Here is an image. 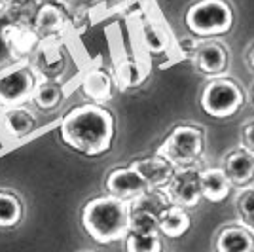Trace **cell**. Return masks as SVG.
Segmentation results:
<instances>
[{
    "instance_id": "4",
    "label": "cell",
    "mask_w": 254,
    "mask_h": 252,
    "mask_svg": "<svg viewBox=\"0 0 254 252\" xmlns=\"http://www.w3.org/2000/svg\"><path fill=\"white\" fill-rule=\"evenodd\" d=\"M207 148L205 129L191 124H182L171 131L161 142L156 154L171 161L175 167H193L201 165Z\"/></svg>"
},
{
    "instance_id": "27",
    "label": "cell",
    "mask_w": 254,
    "mask_h": 252,
    "mask_svg": "<svg viewBox=\"0 0 254 252\" xmlns=\"http://www.w3.org/2000/svg\"><path fill=\"white\" fill-rule=\"evenodd\" d=\"M245 63L249 66V70L254 72V42H251L245 50Z\"/></svg>"
},
{
    "instance_id": "28",
    "label": "cell",
    "mask_w": 254,
    "mask_h": 252,
    "mask_svg": "<svg viewBox=\"0 0 254 252\" xmlns=\"http://www.w3.org/2000/svg\"><path fill=\"white\" fill-rule=\"evenodd\" d=\"M251 101H253V105H254V84H253V87H251Z\"/></svg>"
},
{
    "instance_id": "26",
    "label": "cell",
    "mask_w": 254,
    "mask_h": 252,
    "mask_svg": "<svg viewBox=\"0 0 254 252\" xmlns=\"http://www.w3.org/2000/svg\"><path fill=\"white\" fill-rule=\"evenodd\" d=\"M241 148H245L247 152L254 154V120L247 122L241 127Z\"/></svg>"
},
{
    "instance_id": "3",
    "label": "cell",
    "mask_w": 254,
    "mask_h": 252,
    "mask_svg": "<svg viewBox=\"0 0 254 252\" xmlns=\"http://www.w3.org/2000/svg\"><path fill=\"white\" fill-rule=\"evenodd\" d=\"M184 25L203 40L218 38L233 29L235 11L230 0H195L184 13Z\"/></svg>"
},
{
    "instance_id": "22",
    "label": "cell",
    "mask_w": 254,
    "mask_h": 252,
    "mask_svg": "<svg viewBox=\"0 0 254 252\" xmlns=\"http://www.w3.org/2000/svg\"><path fill=\"white\" fill-rule=\"evenodd\" d=\"M124 241H126V252H163V241L159 233L127 231Z\"/></svg>"
},
{
    "instance_id": "24",
    "label": "cell",
    "mask_w": 254,
    "mask_h": 252,
    "mask_svg": "<svg viewBox=\"0 0 254 252\" xmlns=\"http://www.w3.org/2000/svg\"><path fill=\"white\" fill-rule=\"evenodd\" d=\"M129 231H135V233H159L158 216L144 212V210H133L129 207Z\"/></svg>"
},
{
    "instance_id": "13",
    "label": "cell",
    "mask_w": 254,
    "mask_h": 252,
    "mask_svg": "<svg viewBox=\"0 0 254 252\" xmlns=\"http://www.w3.org/2000/svg\"><path fill=\"white\" fill-rule=\"evenodd\" d=\"M0 126L4 129V133L10 138H25L32 135L38 127V118L34 114V110L27 105L11 106L0 110Z\"/></svg>"
},
{
    "instance_id": "16",
    "label": "cell",
    "mask_w": 254,
    "mask_h": 252,
    "mask_svg": "<svg viewBox=\"0 0 254 252\" xmlns=\"http://www.w3.org/2000/svg\"><path fill=\"white\" fill-rule=\"evenodd\" d=\"M82 91L93 105H106L114 95L112 76L103 68H91L82 80Z\"/></svg>"
},
{
    "instance_id": "7",
    "label": "cell",
    "mask_w": 254,
    "mask_h": 252,
    "mask_svg": "<svg viewBox=\"0 0 254 252\" xmlns=\"http://www.w3.org/2000/svg\"><path fill=\"white\" fill-rule=\"evenodd\" d=\"M201 165L193 167H177L173 179L165 186V193L169 197L171 205H177L182 209H193L201 203Z\"/></svg>"
},
{
    "instance_id": "11",
    "label": "cell",
    "mask_w": 254,
    "mask_h": 252,
    "mask_svg": "<svg viewBox=\"0 0 254 252\" xmlns=\"http://www.w3.org/2000/svg\"><path fill=\"white\" fill-rule=\"evenodd\" d=\"M214 252H254V233L239 222L220 226L212 237Z\"/></svg>"
},
{
    "instance_id": "15",
    "label": "cell",
    "mask_w": 254,
    "mask_h": 252,
    "mask_svg": "<svg viewBox=\"0 0 254 252\" xmlns=\"http://www.w3.org/2000/svg\"><path fill=\"white\" fill-rule=\"evenodd\" d=\"M201 197L209 203H222L232 193V182L224 175L222 167H203L201 175Z\"/></svg>"
},
{
    "instance_id": "2",
    "label": "cell",
    "mask_w": 254,
    "mask_h": 252,
    "mask_svg": "<svg viewBox=\"0 0 254 252\" xmlns=\"http://www.w3.org/2000/svg\"><path fill=\"white\" fill-rule=\"evenodd\" d=\"M82 226L101 245L120 241L129 231V203L112 195L93 197L82 209Z\"/></svg>"
},
{
    "instance_id": "23",
    "label": "cell",
    "mask_w": 254,
    "mask_h": 252,
    "mask_svg": "<svg viewBox=\"0 0 254 252\" xmlns=\"http://www.w3.org/2000/svg\"><path fill=\"white\" fill-rule=\"evenodd\" d=\"M237 222L254 233V188H243L235 197Z\"/></svg>"
},
{
    "instance_id": "12",
    "label": "cell",
    "mask_w": 254,
    "mask_h": 252,
    "mask_svg": "<svg viewBox=\"0 0 254 252\" xmlns=\"http://www.w3.org/2000/svg\"><path fill=\"white\" fill-rule=\"evenodd\" d=\"M222 171L233 188H249L254 182V154L245 148H235L222 159Z\"/></svg>"
},
{
    "instance_id": "5",
    "label": "cell",
    "mask_w": 254,
    "mask_h": 252,
    "mask_svg": "<svg viewBox=\"0 0 254 252\" xmlns=\"http://www.w3.org/2000/svg\"><path fill=\"white\" fill-rule=\"evenodd\" d=\"M247 103L243 85L228 76L209 78L199 95V106L207 116L216 120H228L235 116Z\"/></svg>"
},
{
    "instance_id": "6",
    "label": "cell",
    "mask_w": 254,
    "mask_h": 252,
    "mask_svg": "<svg viewBox=\"0 0 254 252\" xmlns=\"http://www.w3.org/2000/svg\"><path fill=\"white\" fill-rule=\"evenodd\" d=\"M38 76L27 61H17L0 70V110L27 105L31 101Z\"/></svg>"
},
{
    "instance_id": "17",
    "label": "cell",
    "mask_w": 254,
    "mask_h": 252,
    "mask_svg": "<svg viewBox=\"0 0 254 252\" xmlns=\"http://www.w3.org/2000/svg\"><path fill=\"white\" fill-rule=\"evenodd\" d=\"M190 228L191 216L188 214V210L182 209V207H177V205H169L158 218L159 235H165L169 239H179Z\"/></svg>"
},
{
    "instance_id": "14",
    "label": "cell",
    "mask_w": 254,
    "mask_h": 252,
    "mask_svg": "<svg viewBox=\"0 0 254 252\" xmlns=\"http://www.w3.org/2000/svg\"><path fill=\"white\" fill-rule=\"evenodd\" d=\"M131 167L137 171L142 179L146 180L150 188H165L169 184V180L173 179L177 167L167 161L163 156L159 154H154L150 158H142V159H135L129 163Z\"/></svg>"
},
{
    "instance_id": "10",
    "label": "cell",
    "mask_w": 254,
    "mask_h": 252,
    "mask_svg": "<svg viewBox=\"0 0 254 252\" xmlns=\"http://www.w3.org/2000/svg\"><path fill=\"white\" fill-rule=\"evenodd\" d=\"M29 64L40 80H57L61 78L66 68V57L61 44L55 38H44L31 53Z\"/></svg>"
},
{
    "instance_id": "20",
    "label": "cell",
    "mask_w": 254,
    "mask_h": 252,
    "mask_svg": "<svg viewBox=\"0 0 254 252\" xmlns=\"http://www.w3.org/2000/svg\"><path fill=\"white\" fill-rule=\"evenodd\" d=\"M64 99V89L63 85L57 80H38L34 85L31 101L38 110L44 112H52L57 106L63 103Z\"/></svg>"
},
{
    "instance_id": "21",
    "label": "cell",
    "mask_w": 254,
    "mask_h": 252,
    "mask_svg": "<svg viewBox=\"0 0 254 252\" xmlns=\"http://www.w3.org/2000/svg\"><path fill=\"white\" fill-rule=\"evenodd\" d=\"M66 27V15L57 4H46L36 15V32L44 38H55Z\"/></svg>"
},
{
    "instance_id": "25",
    "label": "cell",
    "mask_w": 254,
    "mask_h": 252,
    "mask_svg": "<svg viewBox=\"0 0 254 252\" xmlns=\"http://www.w3.org/2000/svg\"><path fill=\"white\" fill-rule=\"evenodd\" d=\"M144 42L152 52H161L165 48V40L161 36L159 29H156L154 25H146L144 27Z\"/></svg>"
},
{
    "instance_id": "9",
    "label": "cell",
    "mask_w": 254,
    "mask_h": 252,
    "mask_svg": "<svg viewBox=\"0 0 254 252\" xmlns=\"http://www.w3.org/2000/svg\"><path fill=\"white\" fill-rule=\"evenodd\" d=\"M105 189L106 195L131 203L137 197H140L142 193H146L150 186L131 165H120V167L108 171L105 179Z\"/></svg>"
},
{
    "instance_id": "19",
    "label": "cell",
    "mask_w": 254,
    "mask_h": 252,
    "mask_svg": "<svg viewBox=\"0 0 254 252\" xmlns=\"http://www.w3.org/2000/svg\"><path fill=\"white\" fill-rule=\"evenodd\" d=\"M25 218V203L13 189H0V230H13Z\"/></svg>"
},
{
    "instance_id": "1",
    "label": "cell",
    "mask_w": 254,
    "mask_h": 252,
    "mask_svg": "<svg viewBox=\"0 0 254 252\" xmlns=\"http://www.w3.org/2000/svg\"><path fill=\"white\" fill-rule=\"evenodd\" d=\"M59 137L63 144L74 152L99 158L114 144L116 138V118L103 105H80L68 110L59 126Z\"/></svg>"
},
{
    "instance_id": "18",
    "label": "cell",
    "mask_w": 254,
    "mask_h": 252,
    "mask_svg": "<svg viewBox=\"0 0 254 252\" xmlns=\"http://www.w3.org/2000/svg\"><path fill=\"white\" fill-rule=\"evenodd\" d=\"M4 40L8 44L10 52L15 55V59L25 61L27 57H31L34 48L40 42V36L36 31H31L27 27H6L4 31Z\"/></svg>"
},
{
    "instance_id": "8",
    "label": "cell",
    "mask_w": 254,
    "mask_h": 252,
    "mask_svg": "<svg viewBox=\"0 0 254 252\" xmlns=\"http://www.w3.org/2000/svg\"><path fill=\"white\" fill-rule=\"evenodd\" d=\"M191 61L195 70L207 78L226 76L230 70V52L218 38H207L193 48Z\"/></svg>"
}]
</instances>
